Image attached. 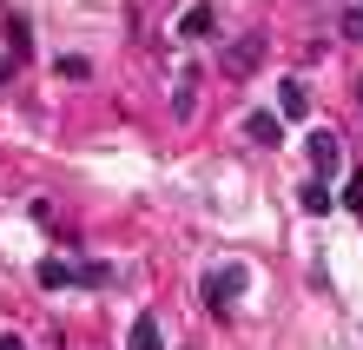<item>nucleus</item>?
Listing matches in <instances>:
<instances>
[{"instance_id": "obj_9", "label": "nucleus", "mask_w": 363, "mask_h": 350, "mask_svg": "<svg viewBox=\"0 0 363 350\" xmlns=\"http://www.w3.org/2000/svg\"><path fill=\"white\" fill-rule=\"evenodd\" d=\"M304 212H330V192H324V179H317V185H304Z\"/></svg>"}, {"instance_id": "obj_1", "label": "nucleus", "mask_w": 363, "mask_h": 350, "mask_svg": "<svg viewBox=\"0 0 363 350\" xmlns=\"http://www.w3.org/2000/svg\"><path fill=\"white\" fill-rule=\"evenodd\" d=\"M40 284L47 291H99V284H113V271L79 265V258H40Z\"/></svg>"}, {"instance_id": "obj_10", "label": "nucleus", "mask_w": 363, "mask_h": 350, "mask_svg": "<svg viewBox=\"0 0 363 350\" xmlns=\"http://www.w3.org/2000/svg\"><path fill=\"white\" fill-rule=\"evenodd\" d=\"M344 33H350V40H363V0H357V7L344 13Z\"/></svg>"}, {"instance_id": "obj_7", "label": "nucleus", "mask_w": 363, "mask_h": 350, "mask_svg": "<svg viewBox=\"0 0 363 350\" xmlns=\"http://www.w3.org/2000/svg\"><path fill=\"white\" fill-rule=\"evenodd\" d=\"M225 67L231 73H251V67H258V40H238V47L225 53Z\"/></svg>"}, {"instance_id": "obj_2", "label": "nucleus", "mask_w": 363, "mask_h": 350, "mask_svg": "<svg viewBox=\"0 0 363 350\" xmlns=\"http://www.w3.org/2000/svg\"><path fill=\"white\" fill-rule=\"evenodd\" d=\"M245 284H251V271L245 265H211L205 271V304H211V311H238V297H245Z\"/></svg>"}, {"instance_id": "obj_6", "label": "nucleus", "mask_w": 363, "mask_h": 350, "mask_svg": "<svg viewBox=\"0 0 363 350\" xmlns=\"http://www.w3.org/2000/svg\"><path fill=\"white\" fill-rule=\"evenodd\" d=\"M245 133L258 139V146H277V139H284V126H277L271 113H251V126H245Z\"/></svg>"}, {"instance_id": "obj_3", "label": "nucleus", "mask_w": 363, "mask_h": 350, "mask_svg": "<svg viewBox=\"0 0 363 350\" xmlns=\"http://www.w3.org/2000/svg\"><path fill=\"white\" fill-rule=\"evenodd\" d=\"M311 165H317V179H330V172L344 165V139L337 133H311Z\"/></svg>"}, {"instance_id": "obj_4", "label": "nucleus", "mask_w": 363, "mask_h": 350, "mask_svg": "<svg viewBox=\"0 0 363 350\" xmlns=\"http://www.w3.org/2000/svg\"><path fill=\"white\" fill-rule=\"evenodd\" d=\"M125 350H165V324L152 311H139L133 317V337H125Z\"/></svg>"}, {"instance_id": "obj_11", "label": "nucleus", "mask_w": 363, "mask_h": 350, "mask_svg": "<svg viewBox=\"0 0 363 350\" xmlns=\"http://www.w3.org/2000/svg\"><path fill=\"white\" fill-rule=\"evenodd\" d=\"M0 350H27V344H20V337H13V331H0Z\"/></svg>"}, {"instance_id": "obj_5", "label": "nucleus", "mask_w": 363, "mask_h": 350, "mask_svg": "<svg viewBox=\"0 0 363 350\" xmlns=\"http://www.w3.org/2000/svg\"><path fill=\"white\" fill-rule=\"evenodd\" d=\"M277 113H284V119H304L311 113V93L297 80H284V86H277Z\"/></svg>"}, {"instance_id": "obj_8", "label": "nucleus", "mask_w": 363, "mask_h": 350, "mask_svg": "<svg viewBox=\"0 0 363 350\" xmlns=\"http://www.w3.org/2000/svg\"><path fill=\"white\" fill-rule=\"evenodd\" d=\"M179 33H185V40H205V33H211V7H191Z\"/></svg>"}]
</instances>
